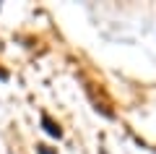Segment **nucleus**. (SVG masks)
I'll use <instances>...</instances> for the list:
<instances>
[{"mask_svg": "<svg viewBox=\"0 0 156 154\" xmlns=\"http://www.w3.org/2000/svg\"><path fill=\"white\" fill-rule=\"evenodd\" d=\"M37 154H55V152H50V146H37Z\"/></svg>", "mask_w": 156, "mask_h": 154, "instance_id": "obj_2", "label": "nucleus"}, {"mask_svg": "<svg viewBox=\"0 0 156 154\" xmlns=\"http://www.w3.org/2000/svg\"><path fill=\"white\" fill-rule=\"evenodd\" d=\"M5 78H8V73H5V71H0V81H5Z\"/></svg>", "mask_w": 156, "mask_h": 154, "instance_id": "obj_3", "label": "nucleus"}, {"mask_svg": "<svg viewBox=\"0 0 156 154\" xmlns=\"http://www.w3.org/2000/svg\"><path fill=\"white\" fill-rule=\"evenodd\" d=\"M42 126H44V131L50 133V136H55V138H60V136H62L60 126H57V123H52V118H50V115H42Z\"/></svg>", "mask_w": 156, "mask_h": 154, "instance_id": "obj_1", "label": "nucleus"}]
</instances>
